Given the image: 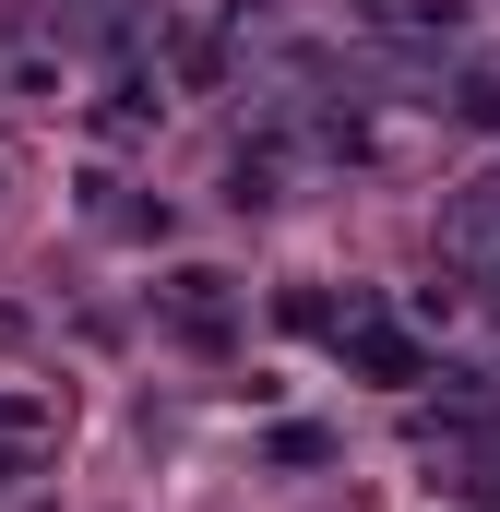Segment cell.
Listing matches in <instances>:
<instances>
[{
    "instance_id": "1",
    "label": "cell",
    "mask_w": 500,
    "mask_h": 512,
    "mask_svg": "<svg viewBox=\"0 0 500 512\" xmlns=\"http://www.w3.org/2000/svg\"><path fill=\"white\" fill-rule=\"evenodd\" d=\"M0 441H12V453L60 441V393H24V382H0Z\"/></svg>"
},
{
    "instance_id": "2",
    "label": "cell",
    "mask_w": 500,
    "mask_h": 512,
    "mask_svg": "<svg viewBox=\"0 0 500 512\" xmlns=\"http://www.w3.org/2000/svg\"><path fill=\"white\" fill-rule=\"evenodd\" d=\"M167 310H179L191 334H227V274H179V286H167Z\"/></svg>"
}]
</instances>
